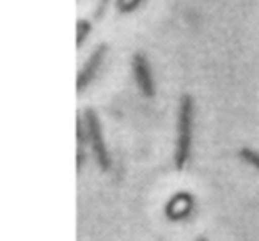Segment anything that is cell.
<instances>
[{"label": "cell", "mask_w": 259, "mask_h": 241, "mask_svg": "<svg viewBox=\"0 0 259 241\" xmlns=\"http://www.w3.org/2000/svg\"><path fill=\"white\" fill-rule=\"evenodd\" d=\"M192 135H194V100L188 94H183L178 108V137L176 151H174V165L178 170H183L190 158Z\"/></svg>", "instance_id": "cell-1"}, {"label": "cell", "mask_w": 259, "mask_h": 241, "mask_svg": "<svg viewBox=\"0 0 259 241\" xmlns=\"http://www.w3.org/2000/svg\"><path fill=\"white\" fill-rule=\"evenodd\" d=\"M83 128H85L87 142H89L91 149H93L96 163L100 165L101 170H108L112 165V160H110V155H108L107 144H105L100 117H98L93 108H87L85 114H83Z\"/></svg>", "instance_id": "cell-2"}, {"label": "cell", "mask_w": 259, "mask_h": 241, "mask_svg": "<svg viewBox=\"0 0 259 241\" xmlns=\"http://www.w3.org/2000/svg\"><path fill=\"white\" fill-rule=\"evenodd\" d=\"M132 68H134V76L137 82L139 90L142 92V96L153 98L155 96V78H153L151 66L148 62V57L144 54H135L134 61H132Z\"/></svg>", "instance_id": "cell-3"}, {"label": "cell", "mask_w": 259, "mask_h": 241, "mask_svg": "<svg viewBox=\"0 0 259 241\" xmlns=\"http://www.w3.org/2000/svg\"><path fill=\"white\" fill-rule=\"evenodd\" d=\"M105 55H107V44H100V46L94 48V52L89 55V59L85 61L83 68L80 69L78 78H76V90L82 92L94 78H96L98 71H100L101 64L105 61Z\"/></svg>", "instance_id": "cell-4"}, {"label": "cell", "mask_w": 259, "mask_h": 241, "mask_svg": "<svg viewBox=\"0 0 259 241\" xmlns=\"http://www.w3.org/2000/svg\"><path fill=\"white\" fill-rule=\"evenodd\" d=\"M240 158L243 160L245 163H248L250 167H254V169L259 170V153L257 151L243 148V149H240Z\"/></svg>", "instance_id": "cell-5"}, {"label": "cell", "mask_w": 259, "mask_h": 241, "mask_svg": "<svg viewBox=\"0 0 259 241\" xmlns=\"http://www.w3.org/2000/svg\"><path fill=\"white\" fill-rule=\"evenodd\" d=\"M76 46H82V43L85 41V37L89 36V30H91V23L87 22V20H80L78 23H76Z\"/></svg>", "instance_id": "cell-6"}, {"label": "cell", "mask_w": 259, "mask_h": 241, "mask_svg": "<svg viewBox=\"0 0 259 241\" xmlns=\"http://www.w3.org/2000/svg\"><path fill=\"white\" fill-rule=\"evenodd\" d=\"M142 4V0H115V8L119 13H132Z\"/></svg>", "instance_id": "cell-7"}, {"label": "cell", "mask_w": 259, "mask_h": 241, "mask_svg": "<svg viewBox=\"0 0 259 241\" xmlns=\"http://www.w3.org/2000/svg\"><path fill=\"white\" fill-rule=\"evenodd\" d=\"M108 2H110V0H100V2H98V8H96V11H94V18L100 20L101 16L105 15V11H107V8H108Z\"/></svg>", "instance_id": "cell-8"}, {"label": "cell", "mask_w": 259, "mask_h": 241, "mask_svg": "<svg viewBox=\"0 0 259 241\" xmlns=\"http://www.w3.org/2000/svg\"><path fill=\"white\" fill-rule=\"evenodd\" d=\"M197 241H208V239H206V237H199Z\"/></svg>", "instance_id": "cell-9"}]
</instances>
